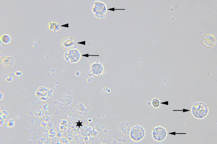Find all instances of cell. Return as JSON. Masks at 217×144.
I'll list each match as a JSON object with an SVG mask.
<instances>
[{
    "label": "cell",
    "instance_id": "277c9868",
    "mask_svg": "<svg viewBox=\"0 0 217 144\" xmlns=\"http://www.w3.org/2000/svg\"><path fill=\"white\" fill-rule=\"evenodd\" d=\"M167 131L163 127L157 126L154 128L152 132V136L153 139L158 142L164 141L167 138Z\"/></svg>",
    "mask_w": 217,
    "mask_h": 144
},
{
    "label": "cell",
    "instance_id": "8fae6325",
    "mask_svg": "<svg viewBox=\"0 0 217 144\" xmlns=\"http://www.w3.org/2000/svg\"><path fill=\"white\" fill-rule=\"evenodd\" d=\"M1 126H2L5 124V121L7 118L8 112L3 109L2 110L1 109Z\"/></svg>",
    "mask_w": 217,
    "mask_h": 144
},
{
    "label": "cell",
    "instance_id": "30bf717a",
    "mask_svg": "<svg viewBox=\"0 0 217 144\" xmlns=\"http://www.w3.org/2000/svg\"><path fill=\"white\" fill-rule=\"evenodd\" d=\"M1 42L5 44H10L11 42V36L8 34H3V35H1Z\"/></svg>",
    "mask_w": 217,
    "mask_h": 144
},
{
    "label": "cell",
    "instance_id": "9c48e42d",
    "mask_svg": "<svg viewBox=\"0 0 217 144\" xmlns=\"http://www.w3.org/2000/svg\"><path fill=\"white\" fill-rule=\"evenodd\" d=\"M48 28L54 32H58L61 30V26L57 23L51 22L48 23Z\"/></svg>",
    "mask_w": 217,
    "mask_h": 144
},
{
    "label": "cell",
    "instance_id": "7c38bea8",
    "mask_svg": "<svg viewBox=\"0 0 217 144\" xmlns=\"http://www.w3.org/2000/svg\"><path fill=\"white\" fill-rule=\"evenodd\" d=\"M15 120L14 118H11L6 123L7 127L8 128H12L15 125Z\"/></svg>",
    "mask_w": 217,
    "mask_h": 144
},
{
    "label": "cell",
    "instance_id": "4fadbf2b",
    "mask_svg": "<svg viewBox=\"0 0 217 144\" xmlns=\"http://www.w3.org/2000/svg\"><path fill=\"white\" fill-rule=\"evenodd\" d=\"M152 104L154 108H157L160 107V103L158 99L155 98L153 99Z\"/></svg>",
    "mask_w": 217,
    "mask_h": 144
},
{
    "label": "cell",
    "instance_id": "52a82bcc",
    "mask_svg": "<svg viewBox=\"0 0 217 144\" xmlns=\"http://www.w3.org/2000/svg\"><path fill=\"white\" fill-rule=\"evenodd\" d=\"M202 43L206 47H212L216 43L215 37L211 35H206L203 38Z\"/></svg>",
    "mask_w": 217,
    "mask_h": 144
},
{
    "label": "cell",
    "instance_id": "3957f363",
    "mask_svg": "<svg viewBox=\"0 0 217 144\" xmlns=\"http://www.w3.org/2000/svg\"><path fill=\"white\" fill-rule=\"evenodd\" d=\"M64 59L67 62L74 64L80 60L81 54L80 51L76 49L67 50L64 54Z\"/></svg>",
    "mask_w": 217,
    "mask_h": 144
},
{
    "label": "cell",
    "instance_id": "8992f818",
    "mask_svg": "<svg viewBox=\"0 0 217 144\" xmlns=\"http://www.w3.org/2000/svg\"><path fill=\"white\" fill-rule=\"evenodd\" d=\"M61 45L63 49L68 50L75 49L77 46V43L73 37H67L62 41Z\"/></svg>",
    "mask_w": 217,
    "mask_h": 144
},
{
    "label": "cell",
    "instance_id": "9a60e30c",
    "mask_svg": "<svg viewBox=\"0 0 217 144\" xmlns=\"http://www.w3.org/2000/svg\"><path fill=\"white\" fill-rule=\"evenodd\" d=\"M15 75L16 76L20 77L23 75L22 72L20 71H17L15 72Z\"/></svg>",
    "mask_w": 217,
    "mask_h": 144
},
{
    "label": "cell",
    "instance_id": "7a4b0ae2",
    "mask_svg": "<svg viewBox=\"0 0 217 144\" xmlns=\"http://www.w3.org/2000/svg\"><path fill=\"white\" fill-rule=\"evenodd\" d=\"M145 129L142 126L137 125L134 126L130 132V137L133 141L138 142L142 140L145 136Z\"/></svg>",
    "mask_w": 217,
    "mask_h": 144
},
{
    "label": "cell",
    "instance_id": "ba28073f",
    "mask_svg": "<svg viewBox=\"0 0 217 144\" xmlns=\"http://www.w3.org/2000/svg\"><path fill=\"white\" fill-rule=\"evenodd\" d=\"M15 60L11 56H6L3 58L1 61L2 66L6 68L13 67L15 66Z\"/></svg>",
    "mask_w": 217,
    "mask_h": 144
},
{
    "label": "cell",
    "instance_id": "5bb4252c",
    "mask_svg": "<svg viewBox=\"0 0 217 144\" xmlns=\"http://www.w3.org/2000/svg\"><path fill=\"white\" fill-rule=\"evenodd\" d=\"M5 81L7 83H12L14 81V79L11 76H8L6 78Z\"/></svg>",
    "mask_w": 217,
    "mask_h": 144
},
{
    "label": "cell",
    "instance_id": "5b68a950",
    "mask_svg": "<svg viewBox=\"0 0 217 144\" xmlns=\"http://www.w3.org/2000/svg\"><path fill=\"white\" fill-rule=\"evenodd\" d=\"M50 89L46 87H41L37 89L35 95L36 97L42 101H46L51 96L52 92Z\"/></svg>",
    "mask_w": 217,
    "mask_h": 144
},
{
    "label": "cell",
    "instance_id": "2e32d148",
    "mask_svg": "<svg viewBox=\"0 0 217 144\" xmlns=\"http://www.w3.org/2000/svg\"><path fill=\"white\" fill-rule=\"evenodd\" d=\"M0 95H1V99H0V101H1L3 100V98H4V95L3 93L2 92H0Z\"/></svg>",
    "mask_w": 217,
    "mask_h": 144
},
{
    "label": "cell",
    "instance_id": "6da1fadb",
    "mask_svg": "<svg viewBox=\"0 0 217 144\" xmlns=\"http://www.w3.org/2000/svg\"><path fill=\"white\" fill-rule=\"evenodd\" d=\"M191 112L195 118L198 119L205 118L207 116L209 108L207 105L202 102H197L192 106Z\"/></svg>",
    "mask_w": 217,
    "mask_h": 144
}]
</instances>
